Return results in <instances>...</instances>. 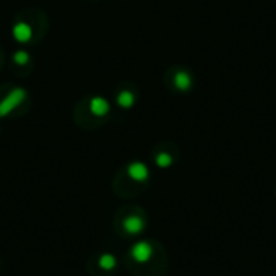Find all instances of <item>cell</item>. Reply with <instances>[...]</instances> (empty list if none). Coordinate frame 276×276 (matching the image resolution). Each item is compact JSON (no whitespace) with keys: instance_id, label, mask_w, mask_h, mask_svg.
Here are the masks:
<instances>
[{"instance_id":"cell-1","label":"cell","mask_w":276,"mask_h":276,"mask_svg":"<svg viewBox=\"0 0 276 276\" xmlns=\"http://www.w3.org/2000/svg\"><path fill=\"white\" fill-rule=\"evenodd\" d=\"M28 97V92L24 91L23 87H15L5 95V97L0 100V118L7 117L8 113H11L13 110H16L20 107L24 99Z\"/></svg>"},{"instance_id":"cell-2","label":"cell","mask_w":276,"mask_h":276,"mask_svg":"<svg viewBox=\"0 0 276 276\" xmlns=\"http://www.w3.org/2000/svg\"><path fill=\"white\" fill-rule=\"evenodd\" d=\"M130 254H131L134 262H138V263H147V262H150L152 257H153V247H152L150 242L139 241L136 244H133Z\"/></svg>"},{"instance_id":"cell-3","label":"cell","mask_w":276,"mask_h":276,"mask_svg":"<svg viewBox=\"0 0 276 276\" xmlns=\"http://www.w3.org/2000/svg\"><path fill=\"white\" fill-rule=\"evenodd\" d=\"M150 171L147 168V165L142 162H133L128 166V176H130L133 181L136 183H144L149 179Z\"/></svg>"},{"instance_id":"cell-4","label":"cell","mask_w":276,"mask_h":276,"mask_svg":"<svg viewBox=\"0 0 276 276\" xmlns=\"http://www.w3.org/2000/svg\"><path fill=\"white\" fill-rule=\"evenodd\" d=\"M11 33H13V37L20 42V44H26L33 39V28H31V24L26 21H18L13 24V29H11Z\"/></svg>"},{"instance_id":"cell-5","label":"cell","mask_w":276,"mask_h":276,"mask_svg":"<svg viewBox=\"0 0 276 276\" xmlns=\"http://www.w3.org/2000/svg\"><path fill=\"white\" fill-rule=\"evenodd\" d=\"M123 229L126 231L128 234L138 236L145 229V221L138 215H130L123 220Z\"/></svg>"},{"instance_id":"cell-6","label":"cell","mask_w":276,"mask_h":276,"mask_svg":"<svg viewBox=\"0 0 276 276\" xmlns=\"http://www.w3.org/2000/svg\"><path fill=\"white\" fill-rule=\"evenodd\" d=\"M89 110L95 117H105V115L110 112V102L105 97H100V95H95L89 102Z\"/></svg>"},{"instance_id":"cell-7","label":"cell","mask_w":276,"mask_h":276,"mask_svg":"<svg viewBox=\"0 0 276 276\" xmlns=\"http://www.w3.org/2000/svg\"><path fill=\"white\" fill-rule=\"evenodd\" d=\"M173 81H175V86H176L178 91H183V92L189 91L191 86H192V76L188 71H184V69H179V71H176Z\"/></svg>"},{"instance_id":"cell-8","label":"cell","mask_w":276,"mask_h":276,"mask_svg":"<svg viewBox=\"0 0 276 276\" xmlns=\"http://www.w3.org/2000/svg\"><path fill=\"white\" fill-rule=\"evenodd\" d=\"M117 104L121 108H131L134 104H136V95H134L131 91H121L117 97Z\"/></svg>"},{"instance_id":"cell-9","label":"cell","mask_w":276,"mask_h":276,"mask_svg":"<svg viewBox=\"0 0 276 276\" xmlns=\"http://www.w3.org/2000/svg\"><path fill=\"white\" fill-rule=\"evenodd\" d=\"M99 267L105 272H112V270L117 268V259L112 254H102L99 257Z\"/></svg>"},{"instance_id":"cell-10","label":"cell","mask_w":276,"mask_h":276,"mask_svg":"<svg viewBox=\"0 0 276 276\" xmlns=\"http://www.w3.org/2000/svg\"><path fill=\"white\" fill-rule=\"evenodd\" d=\"M155 163L158 168H168V166H171V163H173V157L168 152H160L155 157Z\"/></svg>"},{"instance_id":"cell-11","label":"cell","mask_w":276,"mask_h":276,"mask_svg":"<svg viewBox=\"0 0 276 276\" xmlns=\"http://www.w3.org/2000/svg\"><path fill=\"white\" fill-rule=\"evenodd\" d=\"M31 60V57H29V52H26V50H18V52H15L13 55V62L16 63V65H28Z\"/></svg>"}]
</instances>
